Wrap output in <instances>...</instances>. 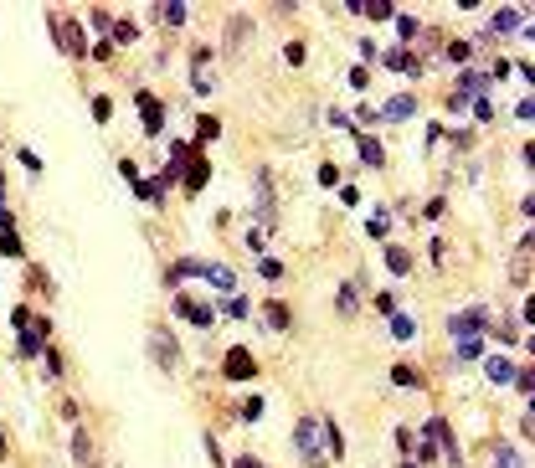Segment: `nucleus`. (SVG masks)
Segmentation results:
<instances>
[{"label":"nucleus","instance_id":"nucleus-28","mask_svg":"<svg viewBox=\"0 0 535 468\" xmlns=\"http://www.w3.org/2000/svg\"><path fill=\"white\" fill-rule=\"evenodd\" d=\"M401 468H412V463H401Z\"/></svg>","mask_w":535,"mask_h":468},{"label":"nucleus","instance_id":"nucleus-27","mask_svg":"<svg viewBox=\"0 0 535 468\" xmlns=\"http://www.w3.org/2000/svg\"><path fill=\"white\" fill-rule=\"evenodd\" d=\"M237 468H263V463H257V458H237Z\"/></svg>","mask_w":535,"mask_h":468},{"label":"nucleus","instance_id":"nucleus-19","mask_svg":"<svg viewBox=\"0 0 535 468\" xmlns=\"http://www.w3.org/2000/svg\"><path fill=\"white\" fill-rule=\"evenodd\" d=\"M165 21L180 26V21H186V6H180V0H165Z\"/></svg>","mask_w":535,"mask_h":468},{"label":"nucleus","instance_id":"nucleus-11","mask_svg":"<svg viewBox=\"0 0 535 468\" xmlns=\"http://www.w3.org/2000/svg\"><path fill=\"white\" fill-rule=\"evenodd\" d=\"M489 381H515V366H510V360H489Z\"/></svg>","mask_w":535,"mask_h":468},{"label":"nucleus","instance_id":"nucleus-7","mask_svg":"<svg viewBox=\"0 0 535 468\" xmlns=\"http://www.w3.org/2000/svg\"><path fill=\"white\" fill-rule=\"evenodd\" d=\"M42 330H47L42 319H36L31 330H21V340H16V345H21V355H42Z\"/></svg>","mask_w":535,"mask_h":468},{"label":"nucleus","instance_id":"nucleus-4","mask_svg":"<svg viewBox=\"0 0 535 468\" xmlns=\"http://www.w3.org/2000/svg\"><path fill=\"white\" fill-rule=\"evenodd\" d=\"M195 273H201V278H211L221 293H237V273H232V268H221V263H201Z\"/></svg>","mask_w":535,"mask_h":468},{"label":"nucleus","instance_id":"nucleus-12","mask_svg":"<svg viewBox=\"0 0 535 468\" xmlns=\"http://www.w3.org/2000/svg\"><path fill=\"white\" fill-rule=\"evenodd\" d=\"M407 113H412V98H407V93L386 103V119H407Z\"/></svg>","mask_w":535,"mask_h":468},{"label":"nucleus","instance_id":"nucleus-8","mask_svg":"<svg viewBox=\"0 0 535 468\" xmlns=\"http://www.w3.org/2000/svg\"><path fill=\"white\" fill-rule=\"evenodd\" d=\"M72 458L83 463V468H93V443H88V433H83V427H72Z\"/></svg>","mask_w":535,"mask_h":468},{"label":"nucleus","instance_id":"nucleus-1","mask_svg":"<svg viewBox=\"0 0 535 468\" xmlns=\"http://www.w3.org/2000/svg\"><path fill=\"white\" fill-rule=\"evenodd\" d=\"M484 324H489V309H463V314L448 319V334L453 340H474V334H484Z\"/></svg>","mask_w":535,"mask_h":468},{"label":"nucleus","instance_id":"nucleus-20","mask_svg":"<svg viewBox=\"0 0 535 468\" xmlns=\"http://www.w3.org/2000/svg\"><path fill=\"white\" fill-rule=\"evenodd\" d=\"M186 180H191V191H201V186H206V160H195V165H191V175H186Z\"/></svg>","mask_w":535,"mask_h":468},{"label":"nucleus","instance_id":"nucleus-25","mask_svg":"<svg viewBox=\"0 0 535 468\" xmlns=\"http://www.w3.org/2000/svg\"><path fill=\"white\" fill-rule=\"evenodd\" d=\"M257 268H263V278H273V283H278V278H283V268H278V263H273V257H263V263H257Z\"/></svg>","mask_w":535,"mask_h":468},{"label":"nucleus","instance_id":"nucleus-3","mask_svg":"<svg viewBox=\"0 0 535 468\" xmlns=\"http://www.w3.org/2000/svg\"><path fill=\"white\" fill-rule=\"evenodd\" d=\"M150 350H154V360H160L165 371H175V366H180V355H175V340H170V330H150Z\"/></svg>","mask_w":535,"mask_h":468},{"label":"nucleus","instance_id":"nucleus-18","mask_svg":"<svg viewBox=\"0 0 535 468\" xmlns=\"http://www.w3.org/2000/svg\"><path fill=\"white\" fill-rule=\"evenodd\" d=\"M257 417H263V401L247 396V401H242V422H257Z\"/></svg>","mask_w":535,"mask_h":468},{"label":"nucleus","instance_id":"nucleus-10","mask_svg":"<svg viewBox=\"0 0 535 468\" xmlns=\"http://www.w3.org/2000/svg\"><path fill=\"white\" fill-rule=\"evenodd\" d=\"M412 334H417L412 314H391V340H412Z\"/></svg>","mask_w":535,"mask_h":468},{"label":"nucleus","instance_id":"nucleus-13","mask_svg":"<svg viewBox=\"0 0 535 468\" xmlns=\"http://www.w3.org/2000/svg\"><path fill=\"white\" fill-rule=\"evenodd\" d=\"M407 263H412V257L401 252V247H386V268H391V273H407Z\"/></svg>","mask_w":535,"mask_h":468},{"label":"nucleus","instance_id":"nucleus-9","mask_svg":"<svg viewBox=\"0 0 535 468\" xmlns=\"http://www.w3.org/2000/svg\"><path fill=\"white\" fill-rule=\"evenodd\" d=\"M494 468H530V463H525L520 448H500V453H494Z\"/></svg>","mask_w":535,"mask_h":468},{"label":"nucleus","instance_id":"nucleus-23","mask_svg":"<svg viewBox=\"0 0 535 468\" xmlns=\"http://www.w3.org/2000/svg\"><path fill=\"white\" fill-rule=\"evenodd\" d=\"M350 309H356V283H345V289H340V314H350Z\"/></svg>","mask_w":535,"mask_h":468},{"label":"nucleus","instance_id":"nucleus-26","mask_svg":"<svg viewBox=\"0 0 535 468\" xmlns=\"http://www.w3.org/2000/svg\"><path fill=\"white\" fill-rule=\"evenodd\" d=\"M468 51H474L468 42H453V47H448V57H453V62H468Z\"/></svg>","mask_w":535,"mask_h":468},{"label":"nucleus","instance_id":"nucleus-15","mask_svg":"<svg viewBox=\"0 0 535 468\" xmlns=\"http://www.w3.org/2000/svg\"><path fill=\"white\" fill-rule=\"evenodd\" d=\"M62 42H67V51H88L83 47V31H77V26L67 21V26H62Z\"/></svg>","mask_w":535,"mask_h":468},{"label":"nucleus","instance_id":"nucleus-5","mask_svg":"<svg viewBox=\"0 0 535 468\" xmlns=\"http://www.w3.org/2000/svg\"><path fill=\"white\" fill-rule=\"evenodd\" d=\"M227 371H232V381H253V355H247V350H232Z\"/></svg>","mask_w":535,"mask_h":468},{"label":"nucleus","instance_id":"nucleus-24","mask_svg":"<svg viewBox=\"0 0 535 468\" xmlns=\"http://www.w3.org/2000/svg\"><path fill=\"white\" fill-rule=\"evenodd\" d=\"M268 324H278V330H283V324H289V309H278V304H268Z\"/></svg>","mask_w":535,"mask_h":468},{"label":"nucleus","instance_id":"nucleus-21","mask_svg":"<svg viewBox=\"0 0 535 468\" xmlns=\"http://www.w3.org/2000/svg\"><path fill=\"white\" fill-rule=\"evenodd\" d=\"M391 381H397V386H417V371L412 366H397V371H391Z\"/></svg>","mask_w":535,"mask_h":468},{"label":"nucleus","instance_id":"nucleus-6","mask_svg":"<svg viewBox=\"0 0 535 468\" xmlns=\"http://www.w3.org/2000/svg\"><path fill=\"white\" fill-rule=\"evenodd\" d=\"M139 113H145V134H160V119H165V113H160V103H154L150 93H139Z\"/></svg>","mask_w":535,"mask_h":468},{"label":"nucleus","instance_id":"nucleus-17","mask_svg":"<svg viewBox=\"0 0 535 468\" xmlns=\"http://www.w3.org/2000/svg\"><path fill=\"white\" fill-rule=\"evenodd\" d=\"M360 154H365V165H381L386 154H381V145H376V139H360Z\"/></svg>","mask_w":535,"mask_h":468},{"label":"nucleus","instance_id":"nucleus-14","mask_svg":"<svg viewBox=\"0 0 535 468\" xmlns=\"http://www.w3.org/2000/svg\"><path fill=\"white\" fill-rule=\"evenodd\" d=\"M494 26H500V31H515V26H525V16H520V10H500Z\"/></svg>","mask_w":535,"mask_h":468},{"label":"nucleus","instance_id":"nucleus-2","mask_svg":"<svg viewBox=\"0 0 535 468\" xmlns=\"http://www.w3.org/2000/svg\"><path fill=\"white\" fill-rule=\"evenodd\" d=\"M294 443H298V458H304L309 468H319V463H324V458H319V422H314V417H304V422H298Z\"/></svg>","mask_w":535,"mask_h":468},{"label":"nucleus","instance_id":"nucleus-16","mask_svg":"<svg viewBox=\"0 0 535 468\" xmlns=\"http://www.w3.org/2000/svg\"><path fill=\"white\" fill-rule=\"evenodd\" d=\"M391 67H401V72H417V57H412V51H391Z\"/></svg>","mask_w":535,"mask_h":468},{"label":"nucleus","instance_id":"nucleus-22","mask_svg":"<svg viewBox=\"0 0 535 468\" xmlns=\"http://www.w3.org/2000/svg\"><path fill=\"white\" fill-rule=\"evenodd\" d=\"M221 314H247V304H242L237 293H227V298H221Z\"/></svg>","mask_w":535,"mask_h":468}]
</instances>
